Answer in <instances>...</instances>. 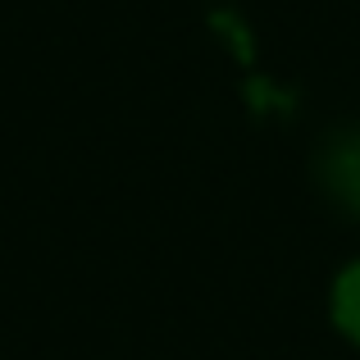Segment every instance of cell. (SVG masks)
<instances>
[{"instance_id": "1", "label": "cell", "mask_w": 360, "mask_h": 360, "mask_svg": "<svg viewBox=\"0 0 360 360\" xmlns=\"http://www.w3.org/2000/svg\"><path fill=\"white\" fill-rule=\"evenodd\" d=\"M324 174L333 183V192L342 196L352 210H360V132L356 137H342L324 160Z\"/></svg>"}, {"instance_id": "2", "label": "cell", "mask_w": 360, "mask_h": 360, "mask_svg": "<svg viewBox=\"0 0 360 360\" xmlns=\"http://www.w3.org/2000/svg\"><path fill=\"white\" fill-rule=\"evenodd\" d=\"M333 324L360 347V260L347 264L333 283Z\"/></svg>"}]
</instances>
